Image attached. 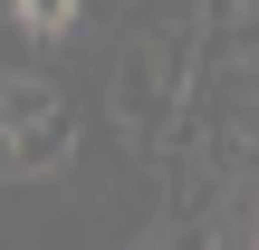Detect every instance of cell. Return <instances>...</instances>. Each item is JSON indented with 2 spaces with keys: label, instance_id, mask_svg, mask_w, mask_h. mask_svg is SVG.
Returning <instances> with one entry per match:
<instances>
[{
  "label": "cell",
  "instance_id": "obj_1",
  "mask_svg": "<svg viewBox=\"0 0 259 250\" xmlns=\"http://www.w3.org/2000/svg\"><path fill=\"white\" fill-rule=\"evenodd\" d=\"M163 116H173L163 58H154V48H135V58H125V77H115V125H125L135 145H154V135H163Z\"/></svg>",
  "mask_w": 259,
  "mask_h": 250
},
{
  "label": "cell",
  "instance_id": "obj_2",
  "mask_svg": "<svg viewBox=\"0 0 259 250\" xmlns=\"http://www.w3.org/2000/svg\"><path fill=\"white\" fill-rule=\"evenodd\" d=\"M67 154H77V116H67V106H58L48 125H29V135H10V164H19V183H29V173H58Z\"/></svg>",
  "mask_w": 259,
  "mask_h": 250
},
{
  "label": "cell",
  "instance_id": "obj_3",
  "mask_svg": "<svg viewBox=\"0 0 259 250\" xmlns=\"http://www.w3.org/2000/svg\"><path fill=\"white\" fill-rule=\"evenodd\" d=\"M67 96L48 87V77H0V135H29V125H48Z\"/></svg>",
  "mask_w": 259,
  "mask_h": 250
},
{
  "label": "cell",
  "instance_id": "obj_4",
  "mask_svg": "<svg viewBox=\"0 0 259 250\" xmlns=\"http://www.w3.org/2000/svg\"><path fill=\"white\" fill-rule=\"evenodd\" d=\"M10 19H19V29H29V39H38V48H58V39H67V29H77V10H67V0H19V10H10Z\"/></svg>",
  "mask_w": 259,
  "mask_h": 250
},
{
  "label": "cell",
  "instance_id": "obj_5",
  "mask_svg": "<svg viewBox=\"0 0 259 250\" xmlns=\"http://www.w3.org/2000/svg\"><path fill=\"white\" fill-rule=\"evenodd\" d=\"M231 58H259V10H240V19H231Z\"/></svg>",
  "mask_w": 259,
  "mask_h": 250
},
{
  "label": "cell",
  "instance_id": "obj_6",
  "mask_svg": "<svg viewBox=\"0 0 259 250\" xmlns=\"http://www.w3.org/2000/svg\"><path fill=\"white\" fill-rule=\"evenodd\" d=\"M0 183H19V164H10V135H0Z\"/></svg>",
  "mask_w": 259,
  "mask_h": 250
}]
</instances>
